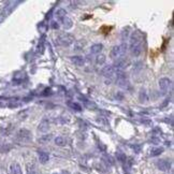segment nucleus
Segmentation results:
<instances>
[{
  "label": "nucleus",
  "instance_id": "1",
  "mask_svg": "<svg viewBox=\"0 0 174 174\" xmlns=\"http://www.w3.org/2000/svg\"><path fill=\"white\" fill-rule=\"evenodd\" d=\"M142 51H143V35L137 30L130 37V52L134 57H138Z\"/></svg>",
  "mask_w": 174,
  "mask_h": 174
},
{
  "label": "nucleus",
  "instance_id": "2",
  "mask_svg": "<svg viewBox=\"0 0 174 174\" xmlns=\"http://www.w3.org/2000/svg\"><path fill=\"white\" fill-rule=\"evenodd\" d=\"M126 51H127V44L123 43L121 45H116V46H114L112 49L110 56L113 59H116V58L117 59H121V58L125 55Z\"/></svg>",
  "mask_w": 174,
  "mask_h": 174
},
{
  "label": "nucleus",
  "instance_id": "3",
  "mask_svg": "<svg viewBox=\"0 0 174 174\" xmlns=\"http://www.w3.org/2000/svg\"><path fill=\"white\" fill-rule=\"evenodd\" d=\"M74 37L71 35V33L69 32H64L62 33L60 36H58L57 38V43L59 45H62V46H70L72 43L74 42Z\"/></svg>",
  "mask_w": 174,
  "mask_h": 174
},
{
  "label": "nucleus",
  "instance_id": "4",
  "mask_svg": "<svg viewBox=\"0 0 174 174\" xmlns=\"http://www.w3.org/2000/svg\"><path fill=\"white\" fill-rule=\"evenodd\" d=\"M116 83L119 87L121 88H128L129 86V81H128V78L126 75V73L124 71H117L116 74Z\"/></svg>",
  "mask_w": 174,
  "mask_h": 174
},
{
  "label": "nucleus",
  "instance_id": "5",
  "mask_svg": "<svg viewBox=\"0 0 174 174\" xmlns=\"http://www.w3.org/2000/svg\"><path fill=\"white\" fill-rule=\"evenodd\" d=\"M172 87V81L168 78H162L159 80V88L163 94H167Z\"/></svg>",
  "mask_w": 174,
  "mask_h": 174
},
{
  "label": "nucleus",
  "instance_id": "6",
  "mask_svg": "<svg viewBox=\"0 0 174 174\" xmlns=\"http://www.w3.org/2000/svg\"><path fill=\"white\" fill-rule=\"evenodd\" d=\"M156 167L162 172H168L171 169V161L168 159H159L156 161Z\"/></svg>",
  "mask_w": 174,
  "mask_h": 174
},
{
  "label": "nucleus",
  "instance_id": "7",
  "mask_svg": "<svg viewBox=\"0 0 174 174\" xmlns=\"http://www.w3.org/2000/svg\"><path fill=\"white\" fill-rule=\"evenodd\" d=\"M116 72H117V71L115 70V68L113 67V66H107V67H104V68L102 69L101 73H102V75L105 76V78H107L108 80L113 81V78L115 76Z\"/></svg>",
  "mask_w": 174,
  "mask_h": 174
},
{
  "label": "nucleus",
  "instance_id": "8",
  "mask_svg": "<svg viewBox=\"0 0 174 174\" xmlns=\"http://www.w3.org/2000/svg\"><path fill=\"white\" fill-rule=\"evenodd\" d=\"M17 139L21 142H28L31 139V133L30 131L27 129H21L17 132Z\"/></svg>",
  "mask_w": 174,
  "mask_h": 174
},
{
  "label": "nucleus",
  "instance_id": "9",
  "mask_svg": "<svg viewBox=\"0 0 174 174\" xmlns=\"http://www.w3.org/2000/svg\"><path fill=\"white\" fill-rule=\"evenodd\" d=\"M71 62L75 66H78V67H82V66H84L85 64V59L82 56H72Z\"/></svg>",
  "mask_w": 174,
  "mask_h": 174
},
{
  "label": "nucleus",
  "instance_id": "10",
  "mask_svg": "<svg viewBox=\"0 0 174 174\" xmlns=\"http://www.w3.org/2000/svg\"><path fill=\"white\" fill-rule=\"evenodd\" d=\"M49 121H47V119H43V121L40 123V125H39V127H38V129L41 131V132H46V131L49 130Z\"/></svg>",
  "mask_w": 174,
  "mask_h": 174
},
{
  "label": "nucleus",
  "instance_id": "11",
  "mask_svg": "<svg viewBox=\"0 0 174 174\" xmlns=\"http://www.w3.org/2000/svg\"><path fill=\"white\" fill-rule=\"evenodd\" d=\"M102 49H103V45L101 43L94 44V45H91V47H90V53L91 54H99L101 51H102Z\"/></svg>",
  "mask_w": 174,
  "mask_h": 174
},
{
  "label": "nucleus",
  "instance_id": "12",
  "mask_svg": "<svg viewBox=\"0 0 174 174\" xmlns=\"http://www.w3.org/2000/svg\"><path fill=\"white\" fill-rule=\"evenodd\" d=\"M49 159V155L45 152H39V160L41 163H46Z\"/></svg>",
  "mask_w": 174,
  "mask_h": 174
},
{
  "label": "nucleus",
  "instance_id": "13",
  "mask_svg": "<svg viewBox=\"0 0 174 174\" xmlns=\"http://www.w3.org/2000/svg\"><path fill=\"white\" fill-rule=\"evenodd\" d=\"M68 107H69L70 109L74 110V111H78V112L82 111V107H81V104H79V103H76V102H73V101H69V102H68Z\"/></svg>",
  "mask_w": 174,
  "mask_h": 174
},
{
  "label": "nucleus",
  "instance_id": "14",
  "mask_svg": "<svg viewBox=\"0 0 174 174\" xmlns=\"http://www.w3.org/2000/svg\"><path fill=\"white\" fill-rule=\"evenodd\" d=\"M11 171H12L13 174H23L22 168L19 163H13L11 166Z\"/></svg>",
  "mask_w": 174,
  "mask_h": 174
},
{
  "label": "nucleus",
  "instance_id": "15",
  "mask_svg": "<svg viewBox=\"0 0 174 174\" xmlns=\"http://www.w3.org/2000/svg\"><path fill=\"white\" fill-rule=\"evenodd\" d=\"M66 14H67V12H66V10H64V9H59V10L56 11V19H59V21H62V19L66 17Z\"/></svg>",
  "mask_w": 174,
  "mask_h": 174
},
{
  "label": "nucleus",
  "instance_id": "16",
  "mask_svg": "<svg viewBox=\"0 0 174 174\" xmlns=\"http://www.w3.org/2000/svg\"><path fill=\"white\" fill-rule=\"evenodd\" d=\"M62 24H64V27L66 29H70L72 27V25H73V23H72V19H69V17L66 16L64 19H62Z\"/></svg>",
  "mask_w": 174,
  "mask_h": 174
},
{
  "label": "nucleus",
  "instance_id": "17",
  "mask_svg": "<svg viewBox=\"0 0 174 174\" xmlns=\"http://www.w3.org/2000/svg\"><path fill=\"white\" fill-rule=\"evenodd\" d=\"M139 99H140V101H141L142 103L146 102V101L148 100V97H147V94H146V90L145 89H142L141 91H140Z\"/></svg>",
  "mask_w": 174,
  "mask_h": 174
},
{
  "label": "nucleus",
  "instance_id": "18",
  "mask_svg": "<svg viewBox=\"0 0 174 174\" xmlns=\"http://www.w3.org/2000/svg\"><path fill=\"white\" fill-rule=\"evenodd\" d=\"M55 144L57 146H65L66 144H67V141H66L65 138L62 137H57L55 139Z\"/></svg>",
  "mask_w": 174,
  "mask_h": 174
},
{
  "label": "nucleus",
  "instance_id": "19",
  "mask_svg": "<svg viewBox=\"0 0 174 174\" xmlns=\"http://www.w3.org/2000/svg\"><path fill=\"white\" fill-rule=\"evenodd\" d=\"M105 60H107V57H105L104 55H102V54H100V55H98L96 57V64L97 65H103L105 62Z\"/></svg>",
  "mask_w": 174,
  "mask_h": 174
},
{
  "label": "nucleus",
  "instance_id": "20",
  "mask_svg": "<svg viewBox=\"0 0 174 174\" xmlns=\"http://www.w3.org/2000/svg\"><path fill=\"white\" fill-rule=\"evenodd\" d=\"M162 152H163V148H162V147L153 148V150L151 151V156H152V157H156V156L160 155Z\"/></svg>",
  "mask_w": 174,
  "mask_h": 174
},
{
  "label": "nucleus",
  "instance_id": "21",
  "mask_svg": "<svg viewBox=\"0 0 174 174\" xmlns=\"http://www.w3.org/2000/svg\"><path fill=\"white\" fill-rule=\"evenodd\" d=\"M103 161H104L108 166H113V164H114V159L109 155H105L104 157H103Z\"/></svg>",
  "mask_w": 174,
  "mask_h": 174
},
{
  "label": "nucleus",
  "instance_id": "22",
  "mask_svg": "<svg viewBox=\"0 0 174 174\" xmlns=\"http://www.w3.org/2000/svg\"><path fill=\"white\" fill-rule=\"evenodd\" d=\"M116 156H117V160H119V161L121 162V163H125L126 162V159H127V158H126V155L124 153H121V152H117V154H116Z\"/></svg>",
  "mask_w": 174,
  "mask_h": 174
},
{
  "label": "nucleus",
  "instance_id": "23",
  "mask_svg": "<svg viewBox=\"0 0 174 174\" xmlns=\"http://www.w3.org/2000/svg\"><path fill=\"white\" fill-rule=\"evenodd\" d=\"M51 138H52L51 134H49V135H44V137H42L41 139H39V142H41V143H45L46 141H49V140H51Z\"/></svg>",
  "mask_w": 174,
  "mask_h": 174
},
{
  "label": "nucleus",
  "instance_id": "24",
  "mask_svg": "<svg viewBox=\"0 0 174 174\" xmlns=\"http://www.w3.org/2000/svg\"><path fill=\"white\" fill-rule=\"evenodd\" d=\"M52 27H53V28H55V29H58V27H59V25H58L56 22H53V24H52Z\"/></svg>",
  "mask_w": 174,
  "mask_h": 174
},
{
  "label": "nucleus",
  "instance_id": "25",
  "mask_svg": "<svg viewBox=\"0 0 174 174\" xmlns=\"http://www.w3.org/2000/svg\"><path fill=\"white\" fill-rule=\"evenodd\" d=\"M62 174H70V173H69V171L64 170V171H62Z\"/></svg>",
  "mask_w": 174,
  "mask_h": 174
},
{
  "label": "nucleus",
  "instance_id": "26",
  "mask_svg": "<svg viewBox=\"0 0 174 174\" xmlns=\"http://www.w3.org/2000/svg\"><path fill=\"white\" fill-rule=\"evenodd\" d=\"M53 174H57V173H53Z\"/></svg>",
  "mask_w": 174,
  "mask_h": 174
},
{
  "label": "nucleus",
  "instance_id": "27",
  "mask_svg": "<svg viewBox=\"0 0 174 174\" xmlns=\"http://www.w3.org/2000/svg\"><path fill=\"white\" fill-rule=\"evenodd\" d=\"M76 174H80V173H76Z\"/></svg>",
  "mask_w": 174,
  "mask_h": 174
}]
</instances>
